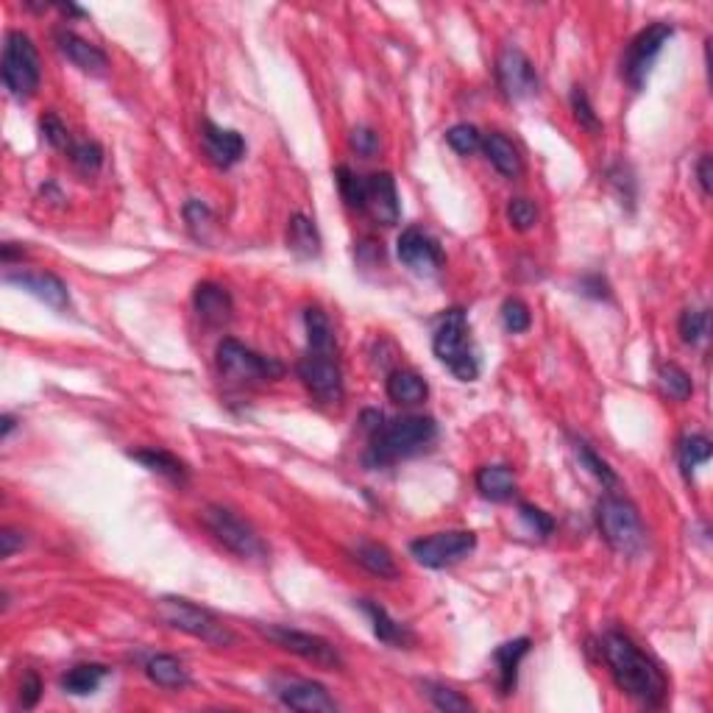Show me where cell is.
Segmentation results:
<instances>
[{
  "label": "cell",
  "instance_id": "obj_51",
  "mask_svg": "<svg viewBox=\"0 0 713 713\" xmlns=\"http://www.w3.org/2000/svg\"><path fill=\"white\" fill-rule=\"evenodd\" d=\"M0 424H3V427H0V435H3V438H9V435H12V429H14V415L6 413L3 418H0Z\"/></svg>",
  "mask_w": 713,
  "mask_h": 713
},
{
  "label": "cell",
  "instance_id": "obj_23",
  "mask_svg": "<svg viewBox=\"0 0 713 713\" xmlns=\"http://www.w3.org/2000/svg\"><path fill=\"white\" fill-rule=\"evenodd\" d=\"M388 396L390 402L404 404V407L424 404L429 396L427 379L413 368H396L388 374Z\"/></svg>",
  "mask_w": 713,
  "mask_h": 713
},
{
  "label": "cell",
  "instance_id": "obj_21",
  "mask_svg": "<svg viewBox=\"0 0 713 713\" xmlns=\"http://www.w3.org/2000/svg\"><path fill=\"white\" fill-rule=\"evenodd\" d=\"M530 652V638H516V641H507L502 647H496L493 652V663H496V686L502 697H510L516 691L519 683V666Z\"/></svg>",
  "mask_w": 713,
  "mask_h": 713
},
{
  "label": "cell",
  "instance_id": "obj_25",
  "mask_svg": "<svg viewBox=\"0 0 713 713\" xmlns=\"http://www.w3.org/2000/svg\"><path fill=\"white\" fill-rule=\"evenodd\" d=\"M137 463H143L148 471H154L159 477H165L173 485H187L190 482V468L184 466L182 460L176 454L165 452V449H137V452H129Z\"/></svg>",
  "mask_w": 713,
  "mask_h": 713
},
{
  "label": "cell",
  "instance_id": "obj_36",
  "mask_svg": "<svg viewBox=\"0 0 713 713\" xmlns=\"http://www.w3.org/2000/svg\"><path fill=\"white\" fill-rule=\"evenodd\" d=\"M574 452H577L580 466L588 468V471H591V474H594V477H597V480L602 482L605 488H616V482H619L616 471H613V468H610L608 463H605V460H602V457H599V454L594 452L591 446H588V443L577 441L574 443Z\"/></svg>",
  "mask_w": 713,
  "mask_h": 713
},
{
  "label": "cell",
  "instance_id": "obj_18",
  "mask_svg": "<svg viewBox=\"0 0 713 713\" xmlns=\"http://www.w3.org/2000/svg\"><path fill=\"white\" fill-rule=\"evenodd\" d=\"M6 285L20 287L31 293L34 299H39L42 304H48L53 310H67L70 307V293H67V285L53 276V273H37V271H17V273H6Z\"/></svg>",
  "mask_w": 713,
  "mask_h": 713
},
{
  "label": "cell",
  "instance_id": "obj_3",
  "mask_svg": "<svg viewBox=\"0 0 713 713\" xmlns=\"http://www.w3.org/2000/svg\"><path fill=\"white\" fill-rule=\"evenodd\" d=\"M432 351L460 382H474L480 376V354L471 340L466 310L454 307L443 312L441 324L432 335Z\"/></svg>",
  "mask_w": 713,
  "mask_h": 713
},
{
  "label": "cell",
  "instance_id": "obj_32",
  "mask_svg": "<svg viewBox=\"0 0 713 713\" xmlns=\"http://www.w3.org/2000/svg\"><path fill=\"white\" fill-rule=\"evenodd\" d=\"M677 460H680L683 474H686L688 480H691V474H694V471H697L702 463H708V460H711V441H708L705 435H688V438H683V441H680Z\"/></svg>",
  "mask_w": 713,
  "mask_h": 713
},
{
  "label": "cell",
  "instance_id": "obj_40",
  "mask_svg": "<svg viewBox=\"0 0 713 713\" xmlns=\"http://www.w3.org/2000/svg\"><path fill=\"white\" fill-rule=\"evenodd\" d=\"M507 221L516 232H530L538 226V207L532 204L530 198H510L507 204Z\"/></svg>",
  "mask_w": 713,
  "mask_h": 713
},
{
  "label": "cell",
  "instance_id": "obj_29",
  "mask_svg": "<svg viewBox=\"0 0 713 713\" xmlns=\"http://www.w3.org/2000/svg\"><path fill=\"white\" fill-rule=\"evenodd\" d=\"M145 675L159 688H184L190 683V675L184 663L173 655H154L145 663Z\"/></svg>",
  "mask_w": 713,
  "mask_h": 713
},
{
  "label": "cell",
  "instance_id": "obj_45",
  "mask_svg": "<svg viewBox=\"0 0 713 713\" xmlns=\"http://www.w3.org/2000/svg\"><path fill=\"white\" fill-rule=\"evenodd\" d=\"M519 516L521 521L527 524V530L535 532L538 538H549V535L555 532V519H552L549 513H544L541 507L524 502V505H519Z\"/></svg>",
  "mask_w": 713,
  "mask_h": 713
},
{
  "label": "cell",
  "instance_id": "obj_1",
  "mask_svg": "<svg viewBox=\"0 0 713 713\" xmlns=\"http://www.w3.org/2000/svg\"><path fill=\"white\" fill-rule=\"evenodd\" d=\"M602 655H605V663H608L616 686L622 688L630 700L649 705V708L661 705L666 697V677L630 638L616 630L608 633L602 638Z\"/></svg>",
  "mask_w": 713,
  "mask_h": 713
},
{
  "label": "cell",
  "instance_id": "obj_44",
  "mask_svg": "<svg viewBox=\"0 0 713 713\" xmlns=\"http://www.w3.org/2000/svg\"><path fill=\"white\" fill-rule=\"evenodd\" d=\"M502 324H505V329L510 332V335L527 332L532 324L530 307H527L521 299H507L505 304H502Z\"/></svg>",
  "mask_w": 713,
  "mask_h": 713
},
{
  "label": "cell",
  "instance_id": "obj_27",
  "mask_svg": "<svg viewBox=\"0 0 713 713\" xmlns=\"http://www.w3.org/2000/svg\"><path fill=\"white\" fill-rule=\"evenodd\" d=\"M287 248L301 260H312L321 254V234L315 229V223L301 212H296L287 223Z\"/></svg>",
  "mask_w": 713,
  "mask_h": 713
},
{
  "label": "cell",
  "instance_id": "obj_47",
  "mask_svg": "<svg viewBox=\"0 0 713 713\" xmlns=\"http://www.w3.org/2000/svg\"><path fill=\"white\" fill-rule=\"evenodd\" d=\"M42 691H45V686H42V680H39L37 672H26L23 683H20V705H23L26 711L37 708Z\"/></svg>",
  "mask_w": 713,
  "mask_h": 713
},
{
  "label": "cell",
  "instance_id": "obj_39",
  "mask_svg": "<svg viewBox=\"0 0 713 713\" xmlns=\"http://www.w3.org/2000/svg\"><path fill=\"white\" fill-rule=\"evenodd\" d=\"M446 143L452 145L460 156H471L482 148V134L471 123H457L446 131Z\"/></svg>",
  "mask_w": 713,
  "mask_h": 713
},
{
  "label": "cell",
  "instance_id": "obj_20",
  "mask_svg": "<svg viewBox=\"0 0 713 713\" xmlns=\"http://www.w3.org/2000/svg\"><path fill=\"white\" fill-rule=\"evenodd\" d=\"M193 307L198 312V318L207 326H223L232 321L234 301L232 293L223 285L215 282H201L193 290Z\"/></svg>",
  "mask_w": 713,
  "mask_h": 713
},
{
  "label": "cell",
  "instance_id": "obj_6",
  "mask_svg": "<svg viewBox=\"0 0 713 713\" xmlns=\"http://www.w3.org/2000/svg\"><path fill=\"white\" fill-rule=\"evenodd\" d=\"M3 84L12 98L17 101H28L34 98L42 81V67H39L37 45L31 42L28 34L23 31H9L6 42H3Z\"/></svg>",
  "mask_w": 713,
  "mask_h": 713
},
{
  "label": "cell",
  "instance_id": "obj_9",
  "mask_svg": "<svg viewBox=\"0 0 713 713\" xmlns=\"http://www.w3.org/2000/svg\"><path fill=\"white\" fill-rule=\"evenodd\" d=\"M257 630H260L262 636L268 638L271 644H276V647L299 655L301 661L315 663V666L329 669V672H340V669L346 666L338 647H335L332 641H326V638L312 636V633H304V630H296V627H287V624H257Z\"/></svg>",
  "mask_w": 713,
  "mask_h": 713
},
{
  "label": "cell",
  "instance_id": "obj_12",
  "mask_svg": "<svg viewBox=\"0 0 713 713\" xmlns=\"http://www.w3.org/2000/svg\"><path fill=\"white\" fill-rule=\"evenodd\" d=\"M299 376L304 388L310 390L318 402H343V371H340L338 351H332V354L307 351L299 363Z\"/></svg>",
  "mask_w": 713,
  "mask_h": 713
},
{
  "label": "cell",
  "instance_id": "obj_19",
  "mask_svg": "<svg viewBox=\"0 0 713 713\" xmlns=\"http://www.w3.org/2000/svg\"><path fill=\"white\" fill-rule=\"evenodd\" d=\"M56 48H59V53L65 56L70 65H76L81 73L104 76L106 67H109L106 53L101 51L98 45H92V42H87L84 37H78L76 31H67V28L56 31Z\"/></svg>",
  "mask_w": 713,
  "mask_h": 713
},
{
  "label": "cell",
  "instance_id": "obj_14",
  "mask_svg": "<svg viewBox=\"0 0 713 713\" xmlns=\"http://www.w3.org/2000/svg\"><path fill=\"white\" fill-rule=\"evenodd\" d=\"M396 254H399L404 268H410L418 276H435L446 265L441 243L432 234L424 232V229H418V226H410V229H404L399 234Z\"/></svg>",
  "mask_w": 713,
  "mask_h": 713
},
{
  "label": "cell",
  "instance_id": "obj_46",
  "mask_svg": "<svg viewBox=\"0 0 713 713\" xmlns=\"http://www.w3.org/2000/svg\"><path fill=\"white\" fill-rule=\"evenodd\" d=\"M349 145H351V151H354V154L371 159V156L379 151V134H376L374 129H368V126H357V129L351 131Z\"/></svg>",
  "mask_w": 713,
  "mask_h": 713
},
{
  "label": "cell",
  "instance_id": "obj_52",
  "mask_svg": "<svg viewBox=\"0 0 713 713\" xmlns=\"http://www.w3.org/2000/svg\"><path fill=\"white\" fill-rule=\"evenodd\" d=\"M59 12H62V14H70V17H84V12H81L78 6H73V3H67V6H65V3H62V6H59Z\"/></svg>",
  "mask_w": 713,
  "mask_h": 713
},
{
  "label": "cell",
  "instance_id": "obj_17",
  "mask_svg": "<svg viewBox=\"0 0 713 713\" xmlns=\"http://www.w3.org/2000/svg\"><path fill=\"white\" fill-rule=\"evenodd\" d=\"M276 697L282 705L293 708V711H307V713H335L338 711V702L335 697H329L321 683H312V680H285L276 686Z\"/></svg>",
  "mask_w": 713,
  "mask_h": 713
},
{
  "label": "cell",
  "instance_id": "obj_33",
  "mask_svg": "<svg viewBox=\"0 0 713 713\" xmlns=\"http://www.w3.org/2000/svg\"><path fill=\"white\" fill-rule=\"evenodd\" d=\"M184 221H187V229L193 234L198 243H209L212 240V232H215V215L212 209L204 204V201H187L184 204Z\"/></svg>",
  "mask_w": 713,
  "mask_h": 713
},
{
  "label": "cell",
  "instance_id": "obj_22",
  "mask_svg": "<svg viewBox=\"0 0 713 713\" xmlns=\"http://www.w3.org/2000/svg\"><path fill=\"white\" fill-rule=\"evenodd\" d=\"M360 608L368 613V619H371V624H374V636L382 641V644H388V647H410L415 641L413 630L407 627V624L396 622L393 616H390L388 610L382 608L379 602H371V599H360Z\"/></svg>",
  "mask_w": 713,
  "mask_h": 713
},
{
  "label": "cell",
  "instance_id": "obj_50",
  "mask_svg": "<svg viewBox=\"0 0 713 713\" xmlns=\"http://www.w3.org/2000/svg\"><path fill=\"white\" fill-rule=\"evenodd\" d=\"M583 293L585 296H594V299H608V285L602 276H585L583 279Z\"/></svg>",
  "mask_w": 713,
  "mask_h": 713
},
{
  "label": "cell",
  "instance_id": "obj_8",
  "mask_svg": "<svg viewBox=\"0 0 713 713\" xmlns=\"http://www.w3.org/2000/svg\"><path fill=\"white\" fill-rule=\"evenodd\" d=\"M218 371L234 385H257V382L282 379L285 365L276 357H262L257 351H251L240 340L223 338L218 346Z\"/></svg>",
  "mask_w": 713,
  "mask_h": 713
},
{
  "label": "cell",
  "instance_id": "obj_35",
  "mask_svg": "<svg viewBox=\"0 0 713 713\" xmlns=\"http://www.w3.org/2000/svg\"><path fill=\"white\" fill-rule=\"evenodd\" d=\"M427 697L429 702L443 713H468L474 711V702L463 697L460 691H454L449 686H438V683H427Z\"/></svg>",
  "mask_w": 713,
  "mask_h": 713
},
{
  "label": "cell",
  "instance_id": "obj_10",
  "mask_svg": "<svg viewBox=\"0 0 713 713\" xmlns=\"http://www.w3.org/2000/svg\"><path fill=\"white\" fill-rule=\"evenodd\" d=\"M474 549H477V535L474 532L449 530L415 538L413 544H410V555L421 566H427V569H449L454 563L466 560Z\"/></svg>",
  "mask_w": 713,
  "mask_h": 713
},
{
  "label": "cell",
  "instance_id": "obj_15",
  "mask_svg": "<svg viewBox=\"0 0 713 713\" xmlns=\"http://www.w3.org/2000/svg\"><path fill=\"white\" fill-rule=\"evenodd\" d=\"M379 226H396L402 218V204L396 193V182L390 173H371L365 176V209Z\"/></svg>",
  "mask_w": 713,
  "mask_h": 713
},
{
  "label": "cell",
  "instance_id": "obj_30",
  "mask_svg": "<svg viewBox=\"0 0 713 713\" xmlns=\"http://www.w3.org/2000/svg\"><path fill=\"white\" fill-rule=\"evenodd\" d=\"M106 675H109V669L101 663H78L62 675V688L73 697H87L92 691H98Z\"/></svg>",
  "mask_w": 713,
  "mask_h": 713
},
{
  "label": "cell",
  "instance_id": "obj_11",
  "mask_svg": "<svg viewBox=\"0 0 713 713\" xmlns=\"http://www.w3.org/2000/svg\"><path fill=\"white\" fill-rule=\"evenodd\" d=\"M672 34H675V28L669 26V23H652L644 31H638L636 39L630 42L627 56H624L622 73L633 90H641L647 84L649 70L658 62L663 45L672 39Z\"/></svg>",
  "mask_w": 713,
  "mask_h": 713
},
{
  "label": "cell",
  "instance_id": "obj_16",
  "mask_svg": "<svg viewBox=\"0 0 713 713\" xmlns=\"http://www.w3.org/2000/svg\"><path fill=\"white\" fill-rule=\"evenodd\" d=\"M201 145H204V154H207L209 162L221 170L232 168L246 156L243 134L234 129H221L212 120H204V126H201Z\"/></svg>",
  "mask_w": 713,
  "mask_h": 713
},
{
  "label": "cell",
  "instance_id": "obj_24",
  "mask_svg": "<svg viewBox=\"0 0 713 713\" xmlns=\"http://www.w3.org/2000/svg\"><path fill=\"white\" fill-rule=\"evenodd\" d=\"M482 151L488 156V162H491L493 168L499 170L505 179H519L521 170H524V162H521L519 148L510 143L505 134H499V131L485 134V137H482Z\"/></svg>",
  "mask_w": 713,
  "mask_h": 713
},
{
  "label": "cell",
  "instance_id": "obj_49",
  "mask_svg": "<svg viewBox=\"0 0 713 713\" xmlns=\"http://www.w3.org/2000/svg\"><path fill=\"white\" fill-rule=\"evenodd\" d=\"M711 179H713L711 156H702L700 165H697V182H700V190H702V195H705V198L711 195Z\"/></svg>",
  "mask_w": 713,
  "mask_h": 713
},
{
  "label": "cell",
  "instance_id": "obj_41",
  "mask_svg": "<svg viewBox=\"0 0 713 713\" xmlns=\"http://www.w3.org/2000/svg\"><path fill=\"white\" fill-rule=\"evenodd\" d=\"M571 112H574V120H577L585 131H591V134H599V131H602V120H599L597 112H594V106L588 101V92H585L583 87H574V90H571Z\"/></svg>",
  "mask_w": 713,
  "mask_h": 713
},
{
  "label": "cell",
  "instance_id": "obj_13",
  "mask_svg": "<svg viewBox=\"0 0 713 713\" xmlns=\"http://www.w3.org/2000/svg\"><path fill=\"white\" fill-rule=\"evenodd\" d=\"M496 81H499V90L507 101L532 98L541 87V78H538V70L530 62V56L513 45H507L496 59Z\"/></svg>",
  "mask_w": 713,
  "mask_h": 713
},
{
  "label": "cell",
  "instance_id": "obj_43",
  "mask_svg": "<svg viewBox=\"0 0 713 713\" xmlns=\"http://www.w3.org/2000/svg\"><path fill=\"white\" fill-rule=\"evenodd\" d=\"M680 338L688 346H697L708 338V310H686L680 318Z\"/></svg>",
  "mask_w": 713,
  "mask_h": 713
},
{
  "label": "cell",
  "instance_id": "obj_26",
  "mask_svg": "<svg viewBox=\"0 0 713 713\" xmlns=\"http://www.w3.org/2000/svg\"><path fill=\"white\" fill-rule=\"evenodd\" d=\"M351 558L357 560L365 571H371L379 580H396L399 577V566L396 558L385 544H376V541H360V544L351 549Z\"/></svg>",
  "mask_w": 713,
  "mask_h": 713
},
{
  "label": "cell",
  "instance_id": "obj_38",
  "mask_svg": "<svg viewBox=\"0 0 713 713\" xmlns=\"http://www.w3.org/2000/svg\"><path fill=\"white\" fill-rule=\"evenodd\" d=\"M70 154V159H73V165H76L84 176H92V173H98L101 170V165H104V148L98 143H92V140H84V143H73V148L67 151Z\"/></svg>",
  "mask_w": 713,
  "mask_h": 713
},
{
  "label": "cell",
  "instance_id": "obj_34",
  "mask_svg": "<svg viewBox=\"0 0 713 713\" xmlns=\"http://www.w3.org/2000/svg\"><path fill=\"white\" fill-rule=\"evenodd\" d=\"M658 382H661V390L669 396V399H675V402H686L688 396L694 393V382H691V376L680 368V365L675 363H663L661 371H658Z\"/></svg>",
  "mask_w": 713,
  "mask_h": 713
},
{
  "label": "cell",
  "instance_id": "obj_37",
  "mask_svg": "<svg viewBox=\"0 0 713 713\" xmlns=\"http://www.w3.org/2000/svg\"><path fill=\"white\" fill-rule=\"evenodd\" d=\"M335 176H338L340 195H343L346 207L363 212L365 209V179L363 176H357V173H354L351 168H346V165H340V168L335 170Z\"/></svg>",
  "mask_w": 713,
  "mask_h": 713
},
{
  "label": "cell",
  "instance_id": "obj_5",
  "mask_svg": "<svg viewBox=\"0 0 713 713\" xmlns=\"http://www.w3.org/2000/svg\"><path fill=\"white\" fill-rule=\"evenodd\" d=\"M156 613L159 619L173 627V630H182L187 636L204 641L209 647H234L237 636L229 624H223L212 610L195 605L190 599L182 597H162L156 602Z\"/></svg>",
  "mask_w": 713,
  "mask_h": 713
},
{
  "label": "cell",
  "instance_id": "obj_2",
  "mask_svg": "<svg viewBox=\"0 0 713 713\" xmlns=\"http://www.w3.org/2000/svg\"><path fill=\"white\" fill-rule=\"evenodd\" d=\"M438 438V424L429 415H402L388 424H379L371 435V446L365 452V466L385 468L427 452Z\"/></svg>",
  "mask_w": 713,
  "mask_h": 713
},
{
  "label": "cell",
  "instance_id": "obj_48",
  "mask_svg": "<svg viewBox=\"0 0 713 713\" xmlns=\"http://www.w3.org/2000/svg\"><path fill=\"white\" fill-rule=\"evenodd\" d=\"M23 544H26V535L20 530H14V527H3L0 530V558L9 560L17 552V549H23Z\"/></svg>",
  "mask_w": 713,
  "mask_h": 713
},
{
  "label": "cell",
  "instance_id": "obj_42",
  "mask_svg": "<svg viewBox=\"0 0 713 713\" xmlns=\"http://www.w3.org/2000/svg\"><path fill=\"white\" fill-rule=\"evenodd\" d=\"M39 129H42V137L48 140V145L56 148V151H70L73 148V137H70L65 123L59 120V115L45 112V115L39 117Z\"/></svg>",
  "mask_w": 713,
  "mask_h": 713
},
{
  "label": "cell",
  "instance_id": "obj_28",
  "mask_svg": "<svg viewBox=\"0 0 713 713\" xmlns=\"http://www.w3.org/2000/svg\"><path fill=\"white\" fill-rule=\"evenodd\" d=\"M477 491L491 502H507L516 496V474L510 466H482L477 471Z\"/></svg>",
  "mask_w": 713,
  "mask_h": 713
},
{
  "label": "cell",
  "instance_id": "obj_4",
  "mask_svg": "<svg viewBox=\"0 0 713 713\" xmlns=\"http://www.w3.org/2000/svg\"><path fill=\"white\" fill-rule=\"evenodd\" d=\"M597 527L602 532V538L608 541L610 549L624 555V558L641 555L644 546H647V530H644L641 513L624 496L608 493V496L599 499Z\"/></svg>",
  "mask_w": 713,
  "mask_h": 713
},
{
  "label": "cell",
  "instance_id": "obj_7",
  "mask_svg": "<svg viewBox=\"0 0 713 713\" xmlns=\"http://www.w3.org/2000/svg\"><path fill=\"white\" fill-rule=\"evenodd\" d=\"M204 527L212 532V538L223 544L232 555H237L240 560H265L268 558V546L262 541L257 530L243 521L237 513H232L229 507L221 505H207L204 513Z\"/></svg>",
  "mask_w": 713,
  "mask_h": 713
},
{
  "label": "cell",
  "instance_id": "obj_31",
  "mask_svg": "<svg viewBox=\"0 0 713 713\" xmlns=\"http://www.w3.org/2000/svg\"><path fill=\"white\" fill-rule=\"evenodd\" d=\"M304 329H307V351H321V354L335 351V329L321 307L304 310Z\"/></svg>",
  "mask_w": 713,
  "mask_h": 713
}]
</instances>
